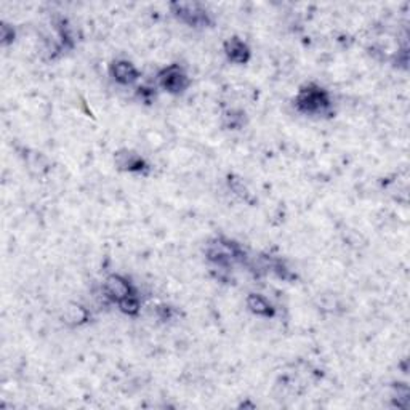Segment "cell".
Returning a JSON list of instances; mask_svg holds the SVG:
<instances>
[{
    "label": "cell",
    "instance_id": "cell-1",
    "mask_svg": "<svg viewBox=\"0 0 410 410\" xmlns=\"http://www.w3.org/2000/svg\"><path fill=\"white\" fill-rule=\"evenodd\" d=\"M295 109L305 116H330L333 101L324 87L310 82L300 87L294 100Z\"/></svg>",
    "mask_w": 410,
    "mask_h": 410
},
{
    "label": "cell",
    "instance_id": "cell-13",
    "mask_svg": "<svg viewBox=\"0 0 410 410\" xmlns=\"http://www.w3.org/2000/svg\"><path fill=\"white\" fill-rule=\"evenodd\" d=\"M66 319H68L69 324H73V326H82V324H85V322H89L90 314H89V311H87L84 306L73 305L68 310Z\"/></svg>",
    "mask_w": 410,
    "mask_h": 410
},
{
    "label": "cell",
    "instance_id": "cell-2",
    "mask_svg": "<svg viewBox=\"0 0 410 410\" xmlns=\"http://www.w3.org/2000/svg\"><path fill=\"white\" fill-rule=\"evenodd\" d=\"M205 258H207V261L212 266L231 268L234 263H247L249 255L244 250L242 245L235 242V240L220 235V238H215L207 244Z\"/></svg>",
    "mask_w": 410,
    "mask_h": 410
},
{
    "label": "cell",
    "instance_id": "cell-15",
    "mask_svg": "<svg viewBox=\"0 0 410 410\" xmlns=\"http://www.w3.org/2000/svg\"><path fill=\"white\" fill-rule=\"evenodd\" d=\"M136 95L138 98H140L143 102H146V105H150V102H152V100L156 98V91H154L152 87H148V85L138 87Z\"/></svg>",
    "mask_w": 410,
    "mask_h": 410
},
{
    "label": "cell",
    "instance_id": "cell-6",
    "mask_svg": "<svg viewBox=\"0 0 410 410\" xmlns=\"http://www.w3.org/2000/svg\"><path fill=\"white\" fill-rule=\"evenodd\" d=\"M116 167L119 168L121 172L127 173H135V175H143L146 177L148 173L151 172L150 163L145 157H141L140 154L133 151H119L116 154Z\"/></svg>",
    "mask_w": 410,
    "mask_h": 410
},
{
    "label": "cell",
    "instance_id": "cell-14",
    "mask_svg": "<svg viewBox=\"0 0 410 410\" xmlns=\"http://www.w3.org/2000/svg\"><path fill=\"white\" fill-rule=\"evenodd\" d=\"M177 314H178V311L170 305H157L156 306V316H157L159 321H162V322L173 321L177 317Z\"/></svg>",
    "mask_w": 410,
    "mask_h": 410
},
{
    "label": "cell",
    "instance_id": "cell-5",
    "mask_svg": "<svg viewBox=\"0 0 410 410\" xmlns=\"http://www.w3.org/2000/svg\"><path fill=\"white\" fill-rule=\"evenodd\" d=\"M136 287L132 284V280L122 274H109L102 282V295L116 306L127 296L136 294Z\"/></svg>",
    "mask_w": 410,
    "mask_h": 410
},
{
    "label": "cell",
    "instance_id": "cell-11",
    "mask_svg": "<svg viewBox=\"0 0 410 410\" xmlns=\"http://www.w3.org/2000/svg\"><path fill=\"white\" fill-rule=\"evenodd\" d=\"M228 186L231 191H233L235 196L242 199L245 202H252V193L249 191L247 184L244 183V179L240 177H235V175H229L228 177Z\"/></svg>",
    "mask_w": 410,
    "mask_h": 410
},
{
    "label": "cell",
    "instance_id": "cell-7",
    "mask_svg": "<svg viewBox=\"0 0 410 410\" xmlns=\"http://www.w3.org/2000/svg\"><path fill=\"white\" fill-rule=\"evenodd\" d=\"M111 79L119 85H133L140 79V71L128 60H114L109 64Z\"/></svg>",
    "mask_w": 410,
    "mask_h": 410
},
{
    "label": "cell",
    "instance_id": "cell-16",
    "mask_svg": "<svg viewBox=\"0 0 410 410\" xmlns=\"http://www.w3.org/2000/svg\"><path fill=\"white\" fill-rule=\"evenodd\" d=\"M15 40V29L10 28L8 24H2V42L3 45H8V44H13Z\"/></svg>",
    "mask_w": 410,
    "mask_h": 410
},
{
    "label": "cell",
    "instance_id": "cell-12",
    "mask_svg": "<svg viewBox=\"0 0 410 410\" xmlns=\"http://www.w3.org/2000/svg\"><path fill=\"white\" fill-rule=\"evenodd\" d=\"M117 308H119L121 312H124L125 316H130V317H135L140 314L141 311V300H140V295L133 294L130 296H127V298H124L121 301L119 305H117Z\"/></svg>",
    "mask_w": 410,
    "mask_h": 410
},
{
    "label": "cell",
    "instance_id": "cell-3",
    "mask_svg": "<svg viewBox=\"0 0 410 410\" xmlns=\"http://www.w3.org/2000/svg\"><path fill=\"white\" fill-rule=\"evenodd\" d=\"M170 10L173 17L191 28H207L212 24L208 10L197 2H173Z\"/></svg>",
    "mask_w": 410,
    "mask_h": 410
},
{
    "label": "cell",
    "instance_id": "cell-10",
    "mask_svg": "<svg viewBox=\"0 0 410 410\" xmlns=\"http://www.w3.org/2000/svg\"><path fill=\"white\" fill-rule=\"evenodd\" d=\"M222 124L228 130H240L245 125V112L240 109H234V107L223 111Z\"/></svg>",
    "mask_w": 410,
    "mask_h": 410
},
{
    "label": "cell",
    "instance_id": "cell-9",
    "mask_svg": "<svg viewBox=\"0 0 410 410\" xmlns=\"http://www.w3.org/2000/svg\"><path fill=\"white\" fill-rule=\"evenodd\" d=\"M247 310L256 317H263V319H273L276 317V306L261 294H249L245 300Z\"/></svg>",
    "mask_w": 410,
    "mask_h": 410
},
{
    "label": "cell",
    "instance_id": "cell-4",
    "mask_svg": "<svg viewBox=\"0 0 410 410\" xmlns=\"http://www.w3.org/2000/svg\"><path fill=\"white\" fill-rule=\"evenodd\" d=\"M157 85L161 87L162 90H166L167 93L181 95L189 89L191 79H189L186 69H184L183 66L173 63L159 71Z\"/></svg>",
    "mask_w": 410,
    "mask_h": 410
},
{
    "label": "cell",
    "instance_id": "cell-8",
    "mask_svg": "<svg viewBox=\"0 0 410 410\" xmlns=\"http://www.w3.org/2000/svg\"><path fill=\"white\" fill-rule=\"evenodd\" d=\"M223 51L229 63L233 64L244 66L252 60V50H250L249 44L240 37H229L224 40Z\"/></svg>",
    "mask_w": 410,
    "mask_h": 410
}]
</instances>
